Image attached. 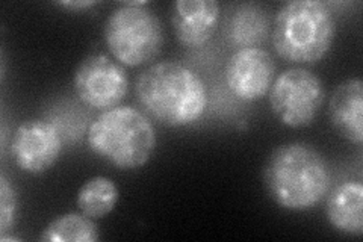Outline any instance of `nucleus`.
I'll use <instances>...</instances> for the list:
<instances>
[{"label":"nucleus","mask_w":363,"mask_h":242,"mask_svg":"<svg viewBox=\"0 0 363 242\" xmlns=\"http://www.w3.org/2000/svg\"><path fill=\"white\" fill-rule=\"evenodd\" d=\"M264 183L269 197L283 209L309 211L327 195L330 172L325 159L313 147L291 143L269 155Z\"/></svg>","instance_id":"f257e3e1"},{"label":"nucleus","mask_w":363,"mask_h":242,"mask_svg":"<svg viewBox=\"0 0 363 242\" xmlns=\"http://www.w3.org/2000/svg\"><path fill=\"white\" fill-rule=\"evenodd\" d=\"M141 106L162 124L179 128L197 121L206 109V88L197 73L179 62L150 65L136 79Z\"/></svg>","instance_id":"f03ea898"},{"label":"nucleus","mask_w":363,"mask_h":242,"mask_svg":"<svg viewBox=\"0 0 363 242\" xmlns=\"http://www.w3.org/2000/svg\"><path fill=\"white\" fill-rule=\"evenodd\" d=\"M336 33L332 11L320 0H292L274 18L272 44L283 60L313 64L330 50Z\"/></svg>","instance_id":"7ed1b4c3"},{"label":"nucleus","mask_w":363,"mask_h":242,"mask_svg":"<svg viewBox=\"0 0 363 242\" xmlns=\"http://www.w3.org/2000/svg\"><path fill=\"white\" fill-rule=\"evenodd\" d=\"M93 152L121 170H135L149 163L155 147L153 124L132 106H116L101 112L88 129Z\"/></svg>","instance_id":"20e7f679"},{"label":"nucleus","mask_w":363,"mask_h":242,"mask_svg":"<svg viewBox=\"0 0 363 242\" xmlns=\"http://www.w3.org/2000/svg\"><path fill=\"white\" fill-rule=\"evenodd\" d=\"M104 37L120 64L138 67L152 62L161 53L165 31L162 21L147 8V2H128L106 18Z\"/></svg>","instance_id":"39448f33"},{"label":"nucleus","mask_w":363,"mask_h":242,"mask_svg":"<svg viewBox=\"0 0 363 242\" xmlns=\"http://www.w3.org/2000/svg\"><path fill=\"white\" fill-rule=\"evenodd\" d=\"M324 101L325 89L321 79L301 67L280 73L269 88L271 111L288 128L312 124Z\"/></svg>","instance_id":"423d86ee"},{"label":"nucleus","mask_w":363,"mask_h":242,"mask_svg":"<svg viewBox=\"0 0 363 242\" xmlns=\"http://www.w3.org/2000/svg\"><path fill=\"white\" fill-rule=\"evenodd\" d=\"M74 89L85 105L112 109L128 96L129 77L123 65L105 53L86 56L74 73Z\"/></svg>","instance_id":"0eeeda50"},{"label":"nucleus","mask_w":363,"mask_h":242,"mask_svg":"<svg viewBox=\"0 0 363 242\" xmlns=\"http://www.w3.org/2000/svg\"><path fill=\"white\" fill-rule=\"evenodd\" d=\"M62 140L60 129L50 121L29 120L20 124L11 143V155L20 170L43 175L60 159Z\"/></svg>","instance_id":"6e6552de"},{"label":"nucleus","mask_w":363,"mask_h":242,"mask_svg":"<svg viewBox=\"0 0 363 242\" xmlns=\"http://www.w3.org/2000/svg\"><path fill=\"white\" fill-rule=\"evenodd\" d=\"M276 64L269 52L259 48L238 49L225 64V82L232 93L245 101L267 96L274 82Z\"/></svg>","instance_id":"1a4fd4ad"},{"label":"nucleus","mask_w":363,"mask_h":242,"mask_svg":"<svg viewBox=\"0 0 363 242\" xmlns=\"http://www.w3.org/2000/svg\"><path fill=\"white\" fill-rule=\"evenodd\" d=\"M220 5L215 0H177L172 23L177 41L189 49L206 44L217 29Z\"/></svg>","instance_id":"9d476101"},{"label":"nucleus","mask_w":363,"mask_h":242,"mask_svg":"<svg viewBox=\"0 0 363 242\" xmlns=\"http://www.w3.org/2000/svg\"><path fill=\"white\" fill-rule=\"evenodd\" d=\"M328 119L335 131L353 144L363 141V82L359 77L339 84L328 101Z\"/></svg>","instance_id":"9b49d317"},{"label":"nucleus","mask_w":363,"mask_h":242,"mask_svg":"<svg viewBox=\"0 0 363 242\" xmlns=\"http://www.w3.org/2000/svg\"><path fill=\"white\" fill-rule=\"evenodd\" d=\"M327 218L339 232L362 236L363 233V187L357 182L339 185L327 200Z\"/></svg>","instance_id":"f8f14e48"},{"label":"nucleus","mask_w":363,"mask_h":242,"mask_svg":"<svg viewBox=\"0 0 363 242\" xmlns=\"http://www.w3.org/2000/svg\"><path fill=\"white\" fill-rule=\"evenodd\" d=\"M268 35V16L255 4L238 6L227 23V38L240 49L257 48Z\"/></svg>","instance_id":"ddd939ff"},{"label":"nucleus","mask_w":363,"mask_h":242,"mask_svg":"<svg viewBox=\"0 0 363 242\" xmlns=\"http://www.w3.org/2000/svg\"><path fill=\"white\" fill-rule=\"evenodd\" d=\"M99 238V227L93 218L76 212L56 216L40 236L44 242H94Z\"/></svg>","instance_id":"4468645a"},{"label":"nucleus","mask_w":363,"mask_h":242,"mask_svg":"<svg viewBox=\"0 0 363 242\" xmlns=\"http://www.w3.org/2000/svg\"><path fill=\"white\" fill-rule=\"evenodd\" d=\"M118 188L105 176H96L85 182L77 192L76 204L89 218H104L113 211L118 202Z\"/></svg>","instance_id":"2eb2a0df"},{"label":"nucleus","mask_w":363,"mask_h":242,"mask_svg":"<svg viewBox=\"0 0 363 242\" xmlns=\"http://www.w3.org/2000/svg\"><path fill=\"white\" fill-rule=\"evenodd\" d=\"M17 192L5 175L0 176V238L6 236L17 221Z\"/></svg>","instance_id":"dca6fc26"},{"label":"nucleus","mask_w":363,"mask_h":242,"mask_svg":"<svg viewBox=\"0 0 363 242\" xmlns=\"http://www.w3.org/2000/svg\"><path fill=\"white\" fill-rule=\"evenodd\" d=\"M60 5L70 9H79V8H88L91 5H94V2H61Z\"/></svg>","instance_id":"f3484780"}]
</instances>
